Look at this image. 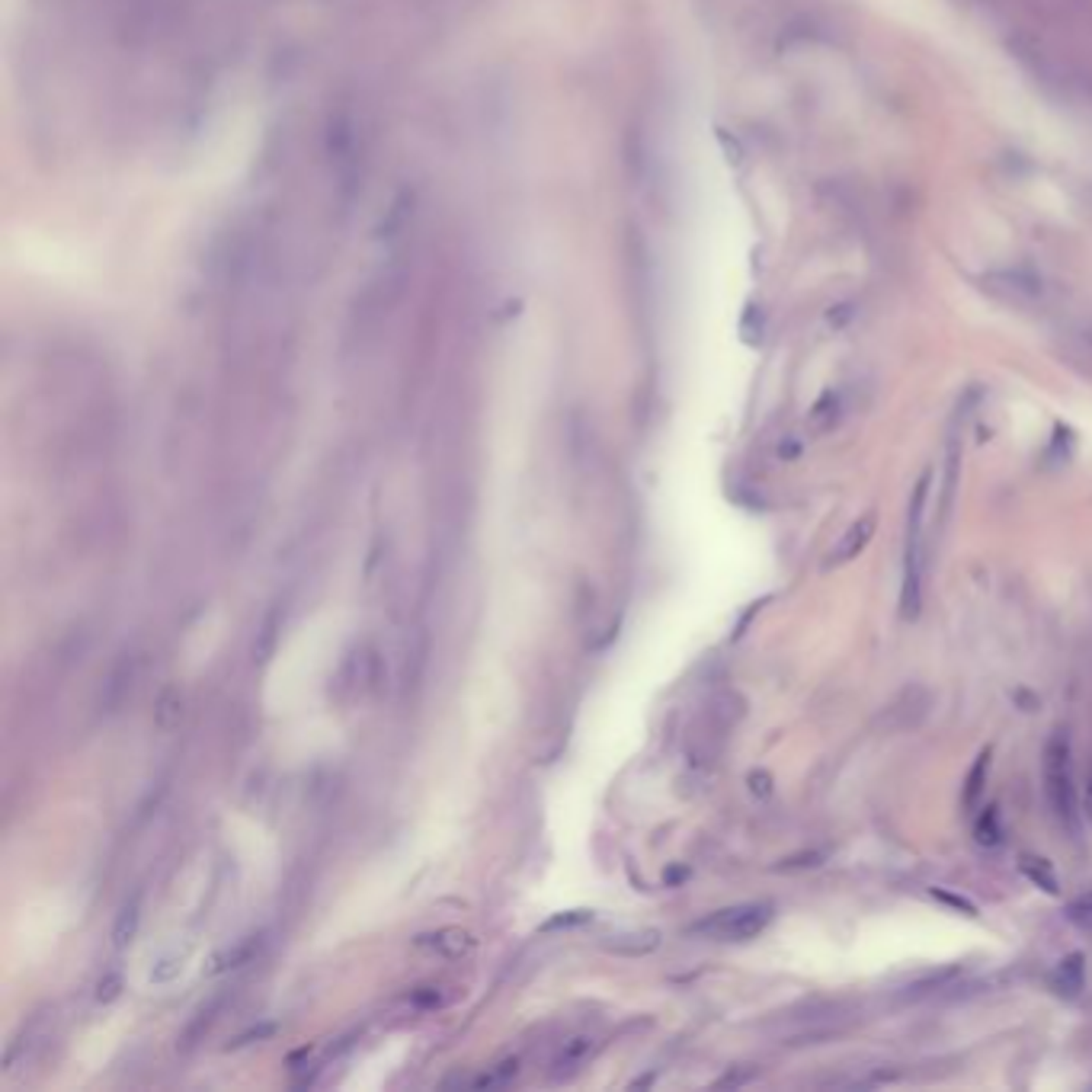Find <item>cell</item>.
<instances>
[{"mask_svg":"<svg viewBox=\"0 0 1092 1092\" xmlns=\"http://www.w3.org/2000/svg\"><path fill=\"white\" fill-rule=\"evenodd\" d=\"M750 791H753V795H760V798H769V795H773V776L763 773V769H760V773H753L750 776Z\"/></svg>","mask_w":1092,"mask_h":1092,"instance_id":"30bf717a","label":"cell"},{"mask_svg":"<svg viewBox=\"0 0 1092 1092\" xmlns=\"http://www.w3.org/2000/svg\"><path fill=\"white\" fill-rule=\"evenodd\" d=\"M1019 868L1026 871V878L1031 881V884H1038V888L1044 891V894H1061V888H1057V878H1054V871H1051V865L1044 859H1031V856H1022V861H1019Z\"/></svg>","mask_w":1092,"mask_h":1092,"instance_id":"ba28073f","label":"cell"},{"mask_svg":"<svg viewBox=\"0 0 1092 1092\" xmlns=\"http://www.w3.org/2000/svg\"><path fill=\"white\" fill-rule=\"evenodd\" d=\"M839 413H843V404H839V395L836 391H826V395L818 400V404L811 407L808 413V423L814 433H830L836 423H839Z\"/></svg>","mask_w":1092,"mask_h":1092,"instance_id":"52a82bcc","label":"cell"},{"mask_svg":"<svg viewBox=\"0 0 1092 1092\" xmlns=\"http://www.w3.org/2000/svg\"><path fill=\"white\" fill-rule=\"evenodd\" d=\"M929 490H933V475L923 471L910 493V507H906V542H903V583H901V618L903 622H916L923 612V573H926V507H929Z\"/></svg>","mask_w":1092,"mask_h":1092,"instance_id":"6da1fadb","label":"cell"},{"mask_svg":"<svg viewBox=\"0 0 1092 1092\" xmlns=\"http://www.w3.org/2000/svg\"><path fill=\"white\" fill-rule=\"evenodd\" d=\"M974 839L981 846H996L999 839H1003V830H999V814L996 808H984V814L977 818L974 823Z\"/></svg>","mask_w":1092,"mask_h":1092,"instance_id":"9c48e42d","label":"cell"},{"mask_svg":"<svg viewBox=\"0 0 1092 1092\" xmlns=\"http://www.w3.org/2000/svg\"><path fill=\"white\" fill-rule=\"evenodd\" d=\"M933 894H936L939 901H945V903H951V906H958V910H968L971 916L977 913V910H974V903H968V901H961V898H951V894H945V891H933Z\"/></svg>","mask_w":1092,"mask_h":1092,"instance_id":"7c38bea8","label":"cell"},{"mask_svg":"<svg viewBox=\"0 0 1092 1092\" xmlns=\"http://www.w3.org/2000/svg\"><path fill=\"white\" fill-rule=\"evenodd\" d=\"M987 773H990V746H987V750H981V756H977L974 766H971V773H968V781H964V811H968V814L981 811Z\"/></svg>","mask_w":1092,"mask_h":1092,"instance_id":"8992f818","label":"cell"},{"mask_svg":"<svg viewBox=\"0 0 1092 1092\" xmlns=\"http://www.w3.org/2000/svg\"><path fill=\"white\" fill-rule=\"evenodd\" d=\"M769 923H773V903H740L711 913L708 919L693 926V933L718 942H746L760 936Z\"/></svg>","mask_w":1092,"mask_h":1092,"instance_id":"3957f363","label":"cell"},{"mask_svg":"<svg viewBox=\"0 0 1092 1092\" xmlns=\"http://www.w3.org/2000/svg\"><path fill=\"white\" fill-rule=\"evenodd\" d=\"M1044 791H1048L1054 818L1076 830V791H1073V769H1071V743L1064 734L1044 743Z\"/></svg>","mask_w":1092,"mask_h":1092,"instance_id":"7a4b0ae2","label":"cell"},{"mask_svg":"<svg viewBox=\"0 0 1092 1092\" xmlns=\"http://www.w3.org/2000/svg\"><path fill=\"white\" fill-rule=\"evenodd\" d=\"M1051 987L1064 999H1076L1086 987V958L1079 955V951L1067 955L1061 964H1057V971L1051 974Z\"/></svg>","mask_w":1092,"mask_h":1092,"instance_id":"5b68a950","label":"cell"},{"mask_svg":"<svg viewBox=\"0 0 1092 1092\" xmlns=\"http://www.w3.org/2000/svg\"><path fill=\"white\" fill-rule=\"evenodd\" d=\"M1083 814L1092 823V763L1086 766V776H1083Z\"/></svg>","mask_w":1092,"mask_h":1092,"instance_id":"8fae6325","label":"cell"},{"mask_svg":"<svg viewBox=\"0 0 1092 1092\" xmlns=\"http://www.w3.org/2000/svg\"><path fill=\"white\" fill-rule=\"evenodd\" d=\"M798 455H801V442L778 445V458H798Z\"/></svg>","mask_w":1092,"mask_h":1092,"instance_id":"4fadbf2b","label":"cell"},{"mask_svg":"<svg viewBox=\"0 0 1092 1092\" xmlns=\"http://www.w3.org/2000/svg\"><path fill=\"white\" fill-rule=\"evenodd\" d=\"M875 525H878V513L868 510L865 516H859L843 532V538L836 542V548L830 551V561H826V567H839V565H849V561H856L861 551L868 548L871 535H875Z\"/></svg>","mask_w":1092,"mask_h":1092,"instance_id":"277c9868","label":"cell"}]
</instances>
